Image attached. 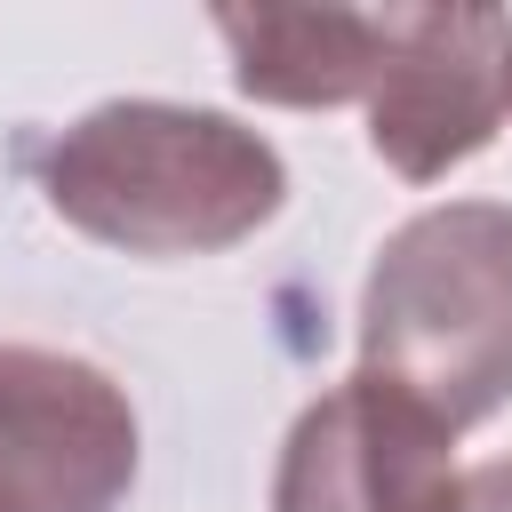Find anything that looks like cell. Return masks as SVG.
Here are the masks:
<instances>
[{
	"label": "cell",
	"instance_id": "obj_3",
	"mask_svg": "<svg viewBox=\"0 0 512 512\" xmlns=\"http://www.w3.org/2000/svg\"><path fill=\"white\" fill-rule=\"evenodd\" d=\"M368 152L440 184L480 160L512 112V16L504 8H392V48L368 88Z\"/></svg>",
	"mask_w": 512,
	"mask_h": 512
},
{
	"label": "cell",
	"instance_id": "obj_2",
	"mask_svg": "<svg viewBox=\"0 0 512 512\" xmlns=\"http://www.w3.org/2000/svg\"><path fill=\"white\" fill-rule=\"evenodd\" d=\"M360 368L448 432L512 400V200H440L384 232L360 288Z\"/></svg>",
	"mask_w": 512,
	"mask_h": 512
},
{
	"label": "cell",
	"instance_id": "obj_6",
	"mask_svg": "<svg viewBox=\"0 0 512 512\" xmlns=\"http://www.w3.org/2000/svg\"><path fill=\"white\" fill-rule=\"evenodd\" d=\"M208 24L232 48L240 96L288 112L368 104L392 48V8H216Z\"/></svg>",
	"mask_w": 512,
	"mask_h": 512
},
{
	"label": "cell",
	"instance_id": "obj_7",
	"mask_svg": "<svg viewBox=\"0 0 512 512\" xmlns=\"http://www.w3.org/2000/svg\"><path fill=\"white\" fill-rule=\"evenodd\" d=\"M464 512H512V456H488L464 472Z\"/></svg>",
	"mask_w": 512,
	"mask_h": 512
},
{
	"label": "cell",
	"instance_id": "obj_5",
	"mask_svg": "<svg viewBox=\"0 0 512 512\" xmlns=\"http://www.w3.org/2000/svg\"><path fill=\"white\" fill-rule=\"evenodd\" d=\"M136 456V408L112 368L0 344V512H120Z\"/></svg>",
	"mask_w": 512,
	"mask_h": 512
},
{
	"label": "cell",
	"instance_id": "obj_4",
	"mask_svg": "<svg viewBox=\"0 0 512 512\" xmlns=\"http://www.w3.org/2000/svg\"><path fill=\"white\" fill-rule=\"evenodd\" d=\"M272 512H464L456 432L424 400L360 368L288 424Z\"/></svg>",
	"mask_w": 512,
	"mask_h": 512
},
{
	"label": "cell",
	"instance_id": "obj_1",
	"mask_svg": "<svg viewBox=\"0 0 512 512\" xmlns=\"http://www.w3.org/2000/svg\"><path fill=\"white\" fill-rule=\"evenodd\" d=\"M40 192L120 256H224L280 216L288 160L216 104L112 96L40 144Z\"/></svg>",
	"mask_w": 512,
	"mask_h": 512
}]
</instances>
